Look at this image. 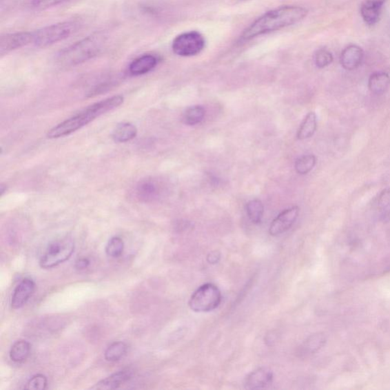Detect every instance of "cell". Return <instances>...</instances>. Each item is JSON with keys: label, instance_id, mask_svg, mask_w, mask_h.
<instances>
[{"label": "cell", "instance_id": "6da1fadb", "mask_svg": "<svg viewBox=\"0 0 390 390\" xmlns=\"http://www.w3.org/2000/svg\"><path fill=\"white\" fill-rule=\"evenodd\" d=\"M308 10L299 6H285L267 12L245 28L242 41H249L258 36L283 30L305 19Z\"/></svg>", "mask_w": 390, "mask_h": 390}, {"label": "cell", "instance_id": "7a4b0ae2", "mask_svg": "<svg viewBox=\"0 0 390 390\" xmlns=\"http://www.w3.org/2000/svg\"><path fill=\"white\" fill-rule=\"evenodd\" d=\"M123 103H124V97L114 96L94 103L75 114L74 116L65 120L59 125L50 129L48 133V137L50 139H57L70 135L88 125L90 122L100 117L101 115L119 107Z\"/></svg>", "mask_w": 390, "mask_h": 390}, {"label": "cell", "instance_id": "3957f363", "mask_svg": "<svg viewBox=\"0 0 390 390\" xmlns=\"http://www.w3.org/2000/svg\"><path fill=\"white\" fill-rule=\"evenodd\" d=\"M105 35L94 34L65 48L57 56L61 66L70 67L88 61L96 57L106 45Z\"/></svg>", "mask_w": 390, "mask_h": 390}, {"label": "cell", "instance_id": "277c9868", "mask_svg": "<svg viewBox=\"0 0 390 390\" xmlns=\"http://www.w3.org/2000/svg\"><path fill=\"white\" fill-rule=\"evenodd\" d=\"M79 30L74 21H63L41 28L33 33L32 43L36 47L46 48L67 39Z\"/></svg>", "mask_w": 390, "mask_h": 390}, {"label": "cell", "instance_id": "5b68a950", "mask_svg": "<svg viewBox=\"0 0 390 390\" xmlns=\"http://www.w3.org/2000/svg\"><path fill=\"white\" fill-rule=\"evenodd\" d=\"M75 250V244L71 238H63L61 240L50 243L45 254L40 258L39 265L42 269H48L68 261Z\"/></svg>", "mask_w": 390, "mask_h": 390}, {"label": "cell", "instance_id": "8992f818", "mask_svg": "<svg viewBox=\"0 0 390 390\" xmlns=\"http://www.w3.org/2000/svg\"><path fill=\"white\" fill-rule=\"evenodd\" d=\"M221 301L222 294L219 288L207 283L201 286L192 295L189 307L194 312H211L220 306Z\"/></svg>", "mask_w": 390, "mask_h": 390}, {"label": "cell", "instance_id": "52a82bcc", "mask_svg": "<svg viewBox=\"0 0 390 390\" xmlns=\"http://www.w3.org/2000/svg\"><path fill=\"white\" fill-rule=\"evenodd\" d=\"M206 41L197 31H190L180 34L172 41V49L175 54L189 57L196 56L203 52Z\"/></svg>", "mask_w": 390, "mask_h": 390}, {"label": "cell", "instance_id": "ba28073f", "mask_svg": "<svg viewBox=\"0 0 390 390\" xmlns=\"http://www.w3.org/2000/svg\"><path fill=\"white\" fill-rule=\"evenodd\" d=\"M32 41V32H21L5 34L0 38V55L3 57L8 54L14 50L30 44Z\"/></svg>", "mask_w": 390, "mask_h": 390}, {"label": "cell", "instance_id": "9c48e42d", "mask_svg": "<svg viewBox=\"0 0 390 390\" xmlns=\"http://www.w3.org/2000/svg\"><path fill=\"white\" fill-rule=\"evenodd\" d=\"M300 214V208L294 206L281 212L274 219L269 228V233L273 236H279L286 232L297 220Z\"/></svg>", "mask_w": 390, "mask_h": 390}, {"label": "cell", "instance_id": "30bf717a", "mask_svg": "<svg viewBox=\"0 0 390 390\" xmlns=\"http://www.w3.org/2000/svg\"><path fill=\"white\" fill-rule=\"evenodd\" d=\"M35 289V283L31 278H25L21 281L14 290L11 306L14 309L23 307L28 300L32 297Z\"/></svg>", "mask_w": 390, "mask_h": 390}, {"label": "cell", "instance_id": "8fae6325", "mask_svg": "<svg viewBox=\"0 0 390 390\" xmlns=\"http://www.w3.org/2000/svg\"><path fill=\"white\" fill-rule=\"evenodd\" d=\"M387 0H365L360 6V15L368 25L377 24Z\"/></svg>", "mask_w": 390, "mask_h": 390}, {"label": "cell", "instance_id": "7c38bea8", "mask_svg": "<svg viewBox=\"0 0 390 390\" xmlns=\"http://www.w3.org/2000/svg\"><path fill=\"white\" fill-rule=\"evenodd\" d=\"M364 59L362 48L356 45L346 47L340 56L342 67L346 70H353L359 68Z\"/></svg>", "mask_w": 390, "mask_h": 390}, {"label": "cell", "instance_id": "4fadbf2b", "mask_svg": "<svg viewBox=\"0 0 390 390\" xmlns=\"http://www.w3.org/2000/svg\"><path fill=\"white\" fill-rule=\"evenodd\" d=\"M273 378L271 371L267 368H259L247 376L245 378V387L249 389H264L272 384Z\"/></svg>", "mask_w": 390, "mask_h": 390}, {"label": "cell", "instance_id": "5bb4252c", "mask_svg": "<svg viewBox=\"0 0 390 390\" xmlns=\"http://www.w3.org/2000/svg\"><path fill=\"white\" fill-rule=\"evenodd\" d=\"M158 63V57L154 54H144L130 64L129 73L133 76H141L150 73Z\"/></svg>", "mask_w": 390, "mask_h": 390}, {"label": "cell", "instance_id": "9a60e30c", "mask_svg": "<svg viewBox=\"0 0 390 390\" xmlns=\"http://www.w3.org/2000/svg\"><path fill=\"white\" fill-rule=\"evenodd\" d=\"M133 372L132 371H121L112 374L110 377L100 380L95 386L92 387V389L102 390L119 389L121 386L131 380Z\"/></svg>", "mask_w": 390, "mask_h": 390}, {"label": "cell", "instance_id": "2e32d148", "mask_svg": "<svg viewBox=\"0 0 390 390\" xmlns=\"http://www.w3.org/2000/svg\"><path fill=\"white\" fill-rule=\"evenodd\" d=\"M135 194L136 198L141 201H153L160 195L161 187L154 180H143L137 185Z\"/></svg>", "mask_w": 390, "mask_h": 390}, {"label": "cell", "instance_id": "e0dca14e", "mask_svg": "<svg viewBox=\"0 0 390 390\" xmlns=\"http://www.w3.org/2000/svg\"><path fill=\"white\" fill-rule=\"evenodd\" d=\"M390 76L386 72H375L368 81V88L375 95H382L389 89Z\"/></svg>", "mask_w": 390, "mask_h": 390}, {"label": "cell", "instance_id": "ac0fdd59", "mask_svg": "<svg viewBox=\"0 0 390 390\" xmlns=\"http://www.w3.org/2000/svg\"><path fill=\"white\" fill-rule=\"evenodd\" d=\"M374 206L380 221H390V187L382 190L375 199Z\"/></svg>", "mask_w": 390, "mask_h": 390}, {"label": "cell", "instance_id": "d6986e66", "mask_svg": "<svg viewBox=\"0 0 390 390\" xmlns=\"http://www.w3.org/2000/svg\"><path fill=\"white\" fill-rule=\"evenodd\" d=\"M327 343V338L322 333H317L309 336L300 347L301 356H310L319 351Z\"/></svg>", "mask_w": 390, "mask_h": 390}, {"label": "cell", "instance_id": "ffe728a7", "mask_svg": "<svg viewBox=\"0 0 390 390\" xmlns=\"http://www.w3.org/2000/svg\"><path fill=\"white\" fill-rule=\"evenodd\" d=\"M137 134V129L131 123H121L115 128L112 132L113 140L117 143H126L135 138Z\"/></svg>", "mask_w": 390, "mask_h": 390}, {"label": "cell", "instance_id": "44dd1931", "mask_svg": "<svg viewBox=\"0 0 390 390\" xmlns=\"http://www.w3.org/2000/svg\"><path fill=\"white\" fill-rule=\"evenodd\" d=\"M31 345L25 340H19L13 344L10 352V359L16 363L24 362L30 356Z\"/></svg>", "mask_w": 390, "mask_h": 390}, {"label": "cell", "instance_id": "7402d4cb", "mask_svg": "<svg viewBox=\"0 0 390 390\" xmlns=\"http://www.w3.org/2000/svg\"><path fill=\"white\" fill-rule=\"evenodd\" d=\"M317 128L316 114L311 112L307 114L303 119L298 132L299 140H306L311 137L316 132Z\"/></svg>", "mask_w": 390, "mask_h": 390}, {"label": "cell", "instance_id": "603a6c76", "mask_svg": "<svg viewBox=\"0 0 390 390\" xmlns=\"http://www.w3.org/2000/svg\"><path fill=\"white\" fill-rule=\"evenodd\" d=\"M205 114L206 112L203 106H192L186 110L183 114V121L187 125H196L204 120Z\"/></svg>", "mask_w": 390, "mask_h": 390}, {"label": "cell", "instance_id": "cb8c5ba5", "mask_svg": "<svg viewBox=\"0 0 390 390\" xmlns=\"http://www.w3.org/2000/svg\"><path fill=\"white\" fill-rule=\"evenodd\" d=\"M128 347L126 343L117 342L112 344L105 352V358L110 362H116L126 356Z\"/></svg>", "mask_w": 390, "mask_h": 390}, {"label": "cell", "instance_id": "d4e9b609", "mask_svg": "<svg viewBox=\"0 0 390 390\" xmlns=\"http://www.w3.org/2000/svg\"><path fill=\"white\" fill-rule=\"evenodd\" d=\"M264 205L263 202L258 199L252 200L247 205V212L250 220L258 225L262 222L264 215Z\"/></svg>", "mask_w": 390, "mask_h": 390}, {"label": "cell", "instance_id": "484cf974", "mask_svg": "<svg viewBox=\"0 0 390 390\" xmlns=\"http://www.w3.org/2000/svg\"><path fill=\"white\" fill-rule=\"evenodd\" d=\"M316 164V157L313 154L300 157L295 163V170L298 174L307 175L311 172Z\"/></svg>", "mask_w": 390, "mask_h": 390}, {"label": "cell", "instance_id": "4316f807", "mask_svg": "<svg viewBox=\"0 0 390 390\" xmlns=\"http://www.w3.org/2000/svg\"><path fill=\"white\" fill-rule=\"evenodd\" d=\"M124 249V241H123L121 238L119 236H114L110 241H108L106 245L105 252L108 256L112 258H119L122 255Z\"/></svg>", "mask_w": 390, "mask_h": 390}, {"label": "cell", "instance_id": "83f0119b", "mask_svg": "<svg viewBox=\"0 0 390 390\" xmlns=\"http://www.w3.org/2000/svg\"><path fill=\"white\" fill-rule=\"evenodd\" d=\"M72 1V0H27V5L32 10H43Z\"/></svg>", "mask_w": 390, "mask_h": 390}, {"label": "cell", "instance_id": "f1b7e54d", "mask_svg": "<svg viewBox=\"0 0 390 390\" xmlns=\"http://www.w3.org/2000/svg\"><path fill=\"white\" fill-rule=\"evenodd\" d=\"M333 62V56L326 48H321L316 50L314 55V63L318 68H325L329 66Z\"/></svg>", "mask_w": 390, "mask_h": 390}, {"label": "cell", "instance_id": "f546056e", "mask_svg": "<svg viewBox=\"0 0 390 390\" xmlns=\"http://www.w3.org/2000/svg\"><path fill=\"white\" fill-rule=\"evenodd\" d=\"M48 387V379L45 375H34L30 380L28 381L25 389H45Z\"/></svg>", "mask_w": 390, "mask_h": 390}, {"label": "cell", "instance_id": "4dcf8cb0", "mask_svg": "<svg viewBox=\"0 0 390 390\" xmlns=\"http://www.w3.org/2000/svg\"><path fill=\"white\" fill-rule=\"evenodd\" d=\"M90 265V261L88 258H82L77 260L76 262V268L78 269H85L88 268L89 265Z\"/></svg>", "mask_w": 390, "mask_h": 390}, {"label": "cell", "instance_id": "1f68e13d", "mask_svg": "<svg viewBox=\"0 0 390 390\" xmlns=\"http://www.w3.org/2000/svg\"><path fill=\"white\" fill-rule=\"evenodd\" d=\"M220 254L218 252H212L207 256V262L210 264H216L220 261Z\"/></svg>", "mask_w": 390, "mask_h": 390}]
</instances>
